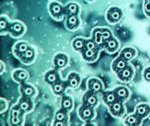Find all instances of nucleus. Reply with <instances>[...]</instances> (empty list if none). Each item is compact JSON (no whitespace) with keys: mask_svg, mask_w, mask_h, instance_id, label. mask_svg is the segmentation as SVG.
<instances>
[{"mask_svg":"<svg viewBox=\"0 0 150 126\" xmlns=\"http://www.w3.org/2000/svg\"><path fill=\"white\" fill-rule=\"evenodd\" d=\"M17 50L19 53H25L26 51L28 50V47L25 43H20V44H18L17 46Z\"/></svg>","mask_w":150,"mask_h":126,"instance_id":"30","label":"nucleus"},{"mask_svg":"<svg viewBox=\"0 0 150 126\" xmlns=\"http://www.w3.org/2000/svg\"><path fill=\"white\" fill-rule=\"evenodd\" d=\"M20 108L22 110H28L30 108V104H29L28 101H22L20 103Z\"/></svg>","mask_w":150,"mask_h":126,"instance_id":"33","label":"nucleus"},{"mask_svg":"<svg viewBox=\"0 0 150 126\" xmlns=\"http://www.w3.org/2000/svg\"><path fill=\"white\" fill-rule=\"evenodd\" d=\"M6 26H7L6 21L4 19H1V21H0V28H1V30H4L6 28Z\"/></svg>","mask_w":150,"mask_h":126,"instance_id":"38","label":"nucleus"},{"mask_svg":"<svg viewBox=\"0 0 150 126\" xmlns=\"http://www.w3.org/2000/svg\"><path fill=\"white\" fill-rule=\"evenodd\" d=\"M85 47L86 49L89 50H96V43L92 42V41H87L85 43Z\"/></svg>","mask_w":150,"mask_h":126,"instance_id":"31","label":"nucleus"},{"mask_svg":"<svg viewBox=\"0 0 150 126\" xmlns=\"http://www.w3.org/2000/svg\"><path fill=\"white\" fill-rule=\"evenodd\" d=\"M96 55H97V51L96 50H89V49H86L85 51L83 52V57L84 59L88 60V61H93L95 59Z\"/></svg>","mask_w":150,"mask_h":126,"instance_id":"9","label":"nucleus"},{"mask_svg":"<svg viewBox=\"0 0 150 126\" xmlns=\"http://www.w3.org/2000/svg\"><path fill=\"white\" fill-rule=\"evenodd\" d=\"M80 115L84 119H88V118H90L92 116V109L89 107L82 108V109H80Z\"/></svg>","mask_w":150,"mask_h":126,"instance_id":"17","label":"nucleus"},{"mask_svg":"<svg viewBox=\"0 0 150 126\" xmlns=\"http://www.w3.org/2000/svg\"><path fill=\"white\" fill-rule=\"evenodd\" d=\"M64 89V86L62 84H55L53 86V90L55 93H61Z\"/></svg>","mask_w":150,"mask_h":126,"instance_id":"27","label":"nucleus"},{"mask_svg":"<svg viewBox=\"0 0 150 126\" xmlns=\"http://www.w3.org/2000/svg\"><path fill=\"white\" fill-rule=\"evenodd\" d=\"M122 110V104L120 102H114L111 106V111L114 115H118Z\"/></svg>","mask_w":150,"mask_h":126,"instance_id":"18","label":"nucleus"},{"mask_svg":"<svg viewBox=\"0 0 150 126\" xmlns=\"http://www.w3.org/2000/svg\"><path fill=\"white\" fill-rule=\"evenodd\" d=\"M134 56H135V50L132 49V48H126L122 52V58H124L125 60L132 59Z\"/></svg>","mask_w":150,"mask_h":126,"instance_id":"12","label":"nucleus"},{"mask_svg":"<svg viewBox=\"0 0 150 126\" xmlns=\"http://www.w3.org/2000/svg\"><path fill=\"white\" fill-rule=\"evenodd\" d=\"M68 81H69L70 86L76 88V86L79 84V77L77 76L76 74H71L68 77Z\"/></svg>","mask_w":150,"mask_h":126,"instance_id":"14","label":"nucleus"},{"mask_svg":"<svg viewBox=\"0 0 150 126\" xmlns=\"http://www.w3.org/2000/svg\"><path fill=\"white\" fill-rule=\"evenodd\" d=\"M79 24V21H78V18H77L75 15H71L69 16V18L67 19V27L69 29H74L78 26Z\"/></svg>","mask_w":150,"mask_h":126,"instance_id":"8","label":"nucleus"},{"mask_svg":"<svg viewBox=\"0 0 150 126\" xmlns=\"http://www.w3.org/2000/svg\"><path fill=\"white\" fill-rule=\"evenodd\" d=\"M96 102H97V99H96L95 95H93V94H89V95L86 96V103L87 104L93 106V105H95Z\"/></svg>","mask_w":150,"mask_h":126,"instance_id":"24","label":"nucleus"},{"mask_svg":"<svg viewBox=\"0 0 150 126\" xmlns=\"http://www.w3.org/2000/svg\"><path fill=\"white\" fill-rule=\"evenodd\" d=\"M50 12H51V14L54 17H59L62 13V7L58 3L53 2V3H51V5H50Z\"/></svg>","mask_w":150,"mask_h":126,"instance_id":"3","label":"nucleus"},{"mask_svg":"<svg viewBox=\"0 0 150 126\" xmlns=\"http://www.w3.org/2000/svg\"><path fill=\"white\" fill-rule=\"evenodd\" d=\"M144 77H145V79H146V81H150V68H149V69H147L146 71H145V72H144Z\"/></svg>","mask_w":150,"mask_h":126,"instance_id":"36","label":"nucleus"},{"mask_svg":"<svg viewBox=\"0 0 150 126\" xmlns=\"http://www.w3.org/2000/svg\"><path fill=\"white\" fill-rule=\"evenodd\" d=\"M6 108V102L4 99H1V103H0V109H1V111L3 112L4 110H5Z\"/></svg>","mask_w":150,"mask_h":126,"instance_id":"37","label":"nucleus"},{"mask_svg":"<svg viewBox=\"0 0 150 126\" xmlns=\"http://www.w3.org/2000/svg\"><path fill=\"white\" fill-rule=\"evenodd\" d=\"M144 11L147 13V15L150 16V3H148V2L144 3Z\"/></svg>","mask_w":150,"mask_h":126,"instance_id":"35","label":"nucleus"},{"mask_svg":"<svg viewBox=\"0 0 150 126\" xmlns=\"http://www.w3.org/2000/svg\"><path fill=\"white\" fill-rule=\"evenodd\" d=\"M14 77H15V79L20 81H25V79H27V72L24 71H17L14 74Z\"/></svg>","mask_w":150,"mask_h":126,"instance_id":"19","label":"nucleus"},{"mask_svg":"<svg viewBox=\"0 0 150 126\" xmlns=\"http://www.w3.org/2000/svg\"><path fill=\"white\" fill-rule=\"evenodd\" d=\"M11 32L14 36H19L23 32V26L20 23H14L11 26Z\"/></svg>","mask_w":150,"mask_h":126,"instance_id":"11","label":"nucleus"},{"mask_svg":"<svg viewBox=\"0 0 150 126\" xmlns=\"http://www.w3.org/2000/svg\"><path fill=\"white\" fill-rule=\"evenodd\" d=\"M126 66H127L126 60H125L124 58H119V59L116 60L114 63V69L118 72H120V71H122L123 69H125Z\"/></svg>","mask_w":150,"mask_h":126,"instance_id":"7","label":"nucleus"},{"mask_svg":"<svg viewBox=\"0 0 150 126\" xmlns=\"http://www.w3.org/2000/svg\"><path fill=\"white\" fill-rule=\"evenodd\" d=\"M62 106L64 109H69L72 106V100L69 97H64L62 99Z\"/></svg>","mask_w":150,"mask_h":126,"instance_id":"26","label":"nucleus"},{"mask_svg":"<svg viewBox=\"0 0 150 126\" xmlns=\"http://www.w3.org/2000/svg\"><path fill=\"white\" fill-rule=\"evenodd\" d=\"M106 48H107V50L109 52H114V51H116V49L118 48V44L115 39L112 38L108 39L107 42H106Z\"/></svg>","mask_w":150,"mask_h":126,"instance_id":"10","label":"nucleus"},{"mask_svg":"<svg viewBox=\"0 0 150 126\" xmlns=\"http://www.w3.org/2000/svg\"><path fill=\"white\" fill-rule=\"evenodd\" d=\"M23 54H24V58L27 61L32 60L33 57H34V52H33L32 49H28L25 53H23Z\"/></svg>","mask_w":150,"mask_h":126,"instance_id":"28","label":"nucleus"},{"mask_svg":"<svg viewBox=\"0 0 150 126\" xmlns=\"http://www.w3.org/2000/svg\"><path fill=\"white\" fill-rule=\"evenodd\" d=\"M105 101L107 103H113L116 100V93H107L105 95Z\"/></svg>","mask_w":150,"mask_h":126,"instance_id":"22","label":"nucleus"},{"mask_svg":"<svg viewBox=\"0 0 150 126\" xmlns=\"http://www.w3.org/2000/svg\"><path fill=\"white\" fill-rule=\"evenodd\" d=\"M103 41H104V38L102 36L101 30H96L95 32H94V42L96 43V45H102Z\"/></svg>","mask_w":150,"mask_h":126,"instance_id":"15","label":"nucleus"},{"mask_svg":"<svg viewBox=\"0 0 150 126\" xmlns=\"http://www.w3.org/2000/svg\"><path fill=\"white\" fill-rule=\"evenodd\" d=\"M115 93L118 97L121 98V99L126 98L128 96V90H127V88H118L116 89Z\"/></svg>","mask_w":150,"mask_h":126,"instance_id":"16","label":"nucleus"},{"mask_svg":"<svg viewBox=\"0 0 150 126\" xmlns=\"http://www.w3.org/2000/svg\"><path fill=\"white\" fill-rule=\"evenodd\" d=\"M125 123H126L127 125H135V124H137V116H135V115L128 116V117L126 118V120H125Z\"/></svg>","mask_w":150,"mask_h":126,"instance_id":"25","label":"nucleus"},{"mask_svg":"<svg viewBox=\"0 0 150 126\" xmlns=\"http://www.w3.org/2000/svg\"><path fill=\"white\" fill-rule=\"evenodd\" d=\"M67 11H68L71 15H75V14L78 12V6L75 3H70L69 5L67 6Z\"/></svg>","mask_w":150,"mask_h":126,"instance_id":"23","label":"nucleus"},{"mask_svg":"<svg viewBox=\"0 0 150 126\" xmlns=\"http://www.w3.org/2000/svg\"><path fill=\"white\" fill-rule=\"evenodd\" d=\"M145 2H148V3H150V0H145Z\"/></svg>","mask_w":150,"mask_h":126,"instance_id":"41","label":"nucleus"},{"mask_svg":"<svg viewBox=\"0 0 150 126\" xmlns=\"http://www.w3.org/2000/svg\"><path fill=\"white\" fill-rule=\"evenodd\" d=\"M23 93L25 95L30 96L34 93V88H31V86H25V88H23Z\"/></svg>","mask_w":150,"mask_h":126,"instance_id":"29","label":"nucleus"},{"mask_svg":"<svg viewBox=\"0 0 150 126\" xmlns=\"http://www.w3.org/2000/svg\"><path fill=\"white\" fill-rule=\"evenodd\" d=\"M56 125H63V122H59V121L56 120V123H55Z\"/></svg>","mask_w":150,"mask_h":126,"instance_id":"39","label":"nucleus"},{"mask_svg":"<svg viewBox=\"0 0 150 126\" xmlns=\"http://www.w3.org/2000/svg\"><path fill=\"white\" fill-rule=\"evenodd\" d=\"M67 64V57L65 55H58L55 58V66L58 68H62Z\"/></svg>","mask_w":150,"mask_h":126,"instance_id":"5","label":"nucleus"},{"mask_svg":"<svg viewBox=\"0 0 150 126\" xmlns=\"http://www.w3.org/2000/svg\"><path fill=\"white\" fill-rule=\"evenodd\" d=\"M57 121H63L65 119V113L63 111H58L56 113V116H55Z\"/></svg>","mask_w":150,"mask_h":126,"instance_id":"32","label":"nucleus"},{"mask_svg":"<svg viewBox=\"0 0 150 126\" xmlns=\"http://www.w3.org/2000/svg\"><path fill=\"white\" fill-rule=\"evenodd\" d=\"M2 71H3V64L1 63V72H2Z\"/></svg>","mask_w":150,"mask_h":126,"instance_id":"40","label":"nucleus"},{"mask_svg":"<svg viewBox=\"0 0 150 126\" xmlns=\"http://www.w3.org/2000/svg\"><path fill=\"white\" fill-rule=\"evenodd\" d=\"M85 43L86 42L83 40V39L78 38V39H76V40L74 41L73 46H74V48L76 50H81V49H83V48L85 47Z\"/></svg>","mask_w":150,"mask_h":126,"instance_id":"20","label":"nucleus"},{"mask_svg":"<svg viewBox=\"0 0 150 126\" xmlns=\"http://www.w3.org/2000/svg\"><path fill=\"white\" fill-rule=\"evenodd\" d=\"M149 112H150V108L148 105H146V104H140V105L137 106V108H136V113H137V115L140 116V117L146 116Z\"/></svg>","mask_w":150,"mask_h":126,"instance_id":"2","label":"nucleus"},{"mask_svg":"<svg viewBox=\"0 0 150 126\" xmlns=\"http://www.w3.org/2000/svg\"><path fill=\"white\" fill-rule=\"evenodd\" d=\"M19 122H20V111L18 110V108L15 107L11 113V123L13 125H17Z\"/></svg>","mask_w":150,"mask_h":126,"instance_id":"6","label":"nucleus"},{"mask_svg":"<svg viewBox=\"0 0 150 126\" xmlns=\"http://www.w3.org/2000/svg\"><path fill=\"white\" fill-rule=\"evenodd\" d=\"M121 18V11L119 10L116 7H113V8H110L107 12V19L108 21L111 23H115L117 22L119 19Z\"/></svg>","mask_w":150,"mask_h":126,"instance_id":"1","label":"nucleus"},{"mask_svg":"<svg viewBox=\"0 0 150 126\" xmlns=\"http://www.w3.org/2000/svg\"><path fill=\"white\" fill-rule=\"evenodd\" d=\"M45 79H46L47 82H49V84H53V82H55L57 81L58 77H57V74H55L54 72H48V74H46Z\"/></svg>","mask_w":150,"mask_h":126,"instance_id":"21","label":"nucleus"},{"mask_svg":"<svg viewBox=\"0 0 150 126\" xmlns=\"http://www.w3.org/2000/svg\"><path fill=\"white\" fill-rule=\"evenodd\" d=\"M101 32H102V36H103L104 40L107 41L108 39L111 38V34L109 32V30H101Z\"/></svg>","mask_w":150,"mask_h":126,"instance_id":"34","label":"nucleus"},{"mask_svg":"<svg viewBox=\"0 0 150 126\" xmlns=\"http://www.w3.org/2000/svg\"><path fill=\"white\" fill-rule=\"evenodd\" d=\"M132 76V70L131 68H125V69H123L122 71H120L119 72V77L123 81H128V79H130V77Z\"/></svg>","mask_w":150,"mask_h":126,"instance_id":"4","label":"nucleus"},{"mask_svg":"<svg viewBox=\"0 0 150 126\" xmlns=\"http://www.w3.org/2000/svg\"><path fill=\"white\" fill-rule=\"evenodd\" d=\"M89 86H90V88L92 89L94 93H97L102 88V86H101V82L97 81V79H91L90 81H89Z\"/></svg>","mask_w":150,"mask_h":126,"instance_id":"13","label":"nucleus"}]
</instances>
